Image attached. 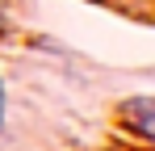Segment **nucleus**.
Returning <instances> with one entry per match:
<instances>
[{
  "label": "nucleus",
  "mask_w": 155,
  "mask_h": 151,
  "mask_svg": "<svg viewBox=\"0 0 155 151\" xmlns=\"http://www.w3.org/2000/svg\"><path fill=\"white\" fill-rule=\"evenodd\" d=\"M117 118H122L138 139H155V97H151V92L126 97L122 105H117Z\"/></svg>",
  "instance_id": "nucleus-1"
},
{
  "label": "nucleus",
  "mask_w": 155,
  "mask_h": 151,
  "mask_svg": "<svg viewBox=\"0 0 155 151\" xmlns=\"http://www.w3.org/2000/svg\"><path fill=\"white\" fill-rule=\"evenodd\" d=\"M4 118H8V88H4V80H0V130H4Z\"/></svg>",
  "instance_id": "nucleus-2"
},
{
  "label": "nucleus",
  "mask_w": 155,
  "mask_h": 151,
  "mask_svg": "<svg viewBox=\"0 0 155 151\" xmlns=\"http://www.w3.org/2000/svg\"><path fill=\"white\" fill-rule=\"evenodd\" d=\"M0 29H4V13H0Z\"/></svg>",
  "instance_id": "nucleus-3"
}]
</instances>
